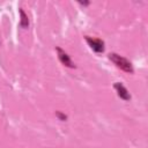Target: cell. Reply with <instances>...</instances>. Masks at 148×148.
Masks as SVG:
<instances>
[{"label": "cell", "mask_w": 148, "mask_h": 148, "mask_svg": "<svg viewBox=\"0 0 148 148\" xmlns=\"http://www.w3.org/2000/svg\"><path fill=\"white\" fill-rule=\"evenodd\" d=\"M109 59H110L118 68H120L121 71H124V72H126V73H130V74H132V73L134 72L131 61H128L126 58L119 56L118 53H110V54H109Z\"/></svg>", "instance_id": "cell-1"}, {"label": "cell", "mask_w": 148, "mask_h": 148, "mask_svg": "<svg viewBox=\"0 0 148 148\" xmlns=\"http://www.w3.org/2000/svg\"><path fill=\"white\" fill-rule=\"evenodd\" d=\"M84 39L94 52H96V53H103L104 52V42L102 39L94 38V37H90V36H86Z\"/></svg>", "instance_id": "cell-2"}, {"label": "cell", "mask_w": 148, "mask_h": 148, "mask_svg": "<svg viewBox=\"0 0 148 148\" xmlns=\"http://www.w3.org/2000/svg\"><path fill=\"white\" fill-rule=\"evenodd\" d=\"M56 51H57V53H58V58H59L60 62H61L64 66H66V67H68V68H75V67H76L75 64H74V62L72 61V59L69 58V56H68L62 49L56 47Z\"/></svg>", "instance_id": "cell-3"}, {"label": "cell", "mask_w": 148, "mask_h": 148, "mask_svg": "<svg viewBox=\"0 0 148 148\" xmlns=\"http://www.w3.org/2000/svg\"><path fill=\"white\" fill-rule=\"evenodd\" d=\"M113 87H114V89H116V91H117V95H118L123 101H130V99H131V94L128 92V90L126 89V87H125L123 83L116 82V83L113 84Z\"/></svg>", "instance_id": "cell-4"}, {"label": "cell", "mask_w": 148, "mask_h": 148, "mask_svg": "<svg viewBox=\"0 0 148 148\" xmlns=\"http://www.w3.org/2000/svg\"><path fill=\"white\" fill-rule=\"evenodd\" d=\"M20 16H21L20 27L23 28V29H27V28L29 27V18H28V15L24 13L23 9H20Z\"/></svg>", "instance_id": "cell-5"}, {"label": "cell", "mask_w": 148, "mask_h": 148, "mask_svg": "<svg viewBox=\"0 0 148 148\" xmlns=\"http://www.w3.org/2000/svg\"><path fill=\"white\" fill-rule=\"evenodd\" d=\"M56 117H57L59 120H61V121H66V120H67V116H66L65 113L60 112V111H57V112H56Z\"/></svg>", "instance_id": "cell-6"}, {"label": "cell", "mask_w": 148, "mask_h": 148, "mask_svg": "<svg viewBox=\"0 0 148 148\" xmlns=\"http://www.w3.org/2000/svg\"><path fill=\"white\" fill-rule=\"evenodd\" d=\"M79 3H80V5H83V6H88V5H89V2H88V1H84V2L79 1Z\"/></svg>", "instance_id": "cell-7"}]
</instances>
